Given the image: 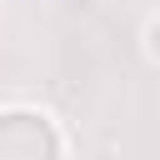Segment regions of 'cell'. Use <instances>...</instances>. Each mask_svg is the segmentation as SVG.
Returning a JSON list of instances; mask_svg holds the SVG:
<instances>
[{"mask_svg": "<svg viewBox=\"0 0 160 160\" xmlns=\"http://www.w3.org/2000/svg\"><path fill=\"white\" fill-rule=\"evenodd\" d=\"M150 45H155V50H160V25H155V30H150Z\"/></svg>", "mask_w": 160, "mask_h": 160, "instance_id": "7a4b0ae2", "label": "cell"}, {"mask_svg": "<svg viewBox=\"0 0 160 160\" xmlns=\"http://www.w3.org/2000/svg\"><path fill=\"white\" fill-rule=\"evenodd\" d=\"M0 160H60V135L35 110L0 115Z\"/></svg>", "mask_w": 160, "mask_h": 160, "instance_id": "6da1fadb", "label": "cell"}]
</instances>
